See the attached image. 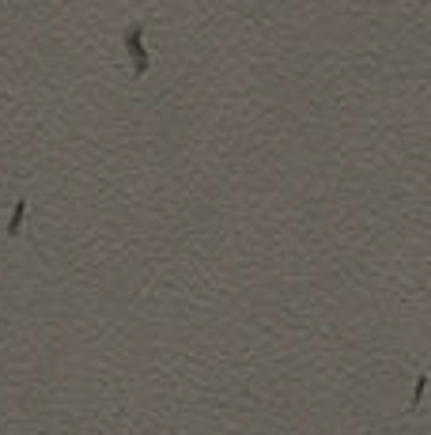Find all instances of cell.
<instances>
[{"label":"cell","instance_id":"cell-1","mask_svg":"<svg viewBox=\"0 0 431 435\" xmlns=\"http://www.w3.org/2000/svg\"><path fill=\"white\" fill-rule=\"evenodd\" d=\"M125 42H129V50L137 53V72H144V50H140V27H133L129 35H125Z\"/></svg>","mask_w":431,"mask_h":435}]
</instances>
